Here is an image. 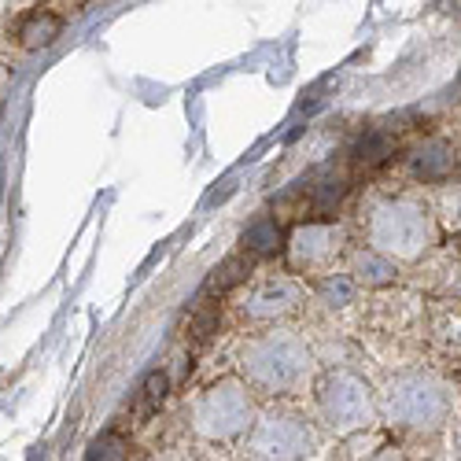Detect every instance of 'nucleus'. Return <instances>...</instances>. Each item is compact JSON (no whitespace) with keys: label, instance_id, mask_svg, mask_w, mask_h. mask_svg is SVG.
Returning a JSON list of instances; mask_svg holds the SVG:
<instances>
[{"label":"nucleus","instance_id":"1","mask_svg":"<svg viewBox=\"0 0 461 461\" xmlns=\"http://www.w3.org/2000/svg\"><path fill=\"white\" fill-rule=\"evenodd\" d=\"M244 373L266 395H295L311 373V355L292 332H277L244 351Z\"/></svg>","mask_w":461,"mask_h":461},{"label":"nucleus","instance_id":"2","mask_svg":"<svg viewBox=\"0 0 461 461\" xmlns=\"http://www.w3.org/2000/svg\"><path fill=\"white\" fill-rule=\"evenodd\" d=\"M369 244L388 258H417L432 244V218L410 200H384L369 211Z\"/></svg>","mask_w":461,"mask_h":461},{"label":"nucleus","instance_id":"3","mask_svg":"<svg viewBox=\"0 0 461 461\" xmlns=\"http://www.w3.org/2000/svg\"><path fill=\"white\" fill-rule=\"evenodd\" d=\"M447 413V392L429 376H399L388 388V417L399 429H432Z\"/></svg>","mask_w":461,"mask_h":461},{"label":"nucleus","instance_id":"4","mask_svg":"<svg viewBox=\"0 0 461 461\" xmlns=\"http://www.w3.org/2000/svg\"><path fill=\"white\" fill-rule=\"evenodd\" d=\"M318 402H321L325 420L332 429H339V432L366 429L369 417H373L369 388L355 373H332V376H325L321 392H318Z\"/></svg>","mask_w":461,"mask_h":461},{"label":"nucleus","instance_id":"5","mask_svg":"<svg viewBox=\"0 0 461 461\" xmlns=\"http://www.w3.org/2000/svg\"><path fill=\"white\" fill-rule=\"evenodd\" d=\"M196 425L211 439H233L251 425V402L248 392L237 384H218L196 406Z\"/></svg>","mask_w":461,"mask_h":461},{"label":"nucleus","instance_id":"6","mask_svg":"<svg viewBox=\"0 0 461 461\" xmlns=\"http://www.w3.org/2000/svg\"><path fill=\"white\" fill-rule=\"evenodd\" d=\"M299 303H303V292H299L295 281H288V277H270V281H258V285L248 292L244 318H251V321H274V318L295 314Z\"/></svg>","mask_w":461,"mask_h":461},{"label":"nucleus","instance_id":"7","mask_svg":"<svg viewBox=\"0 0 461 461\" xmlns=\"http://www.w3.org/2000/svg\"><path fill=\"white\" fill-rule=\"evenodd\" d=\"M343 248V233L336 225H325V221H314V225H303L295 229L292 237V262L299 270H321L329 266Z\"/></svg>","mask_w":461,"mask_h":461},{"label":"nucleus","instance_id":"8","mask_svg":"<svg viewBox=\"0 0 461 461\" xmlns=\"http://www.w3.org/2000/svg\"><path fill=\"white\" fill-rule=\"evenodd\" d=\"M255 450L266 457H299L303 450H311V436L299 429V420L270 417L255 436Z\"/></svg>","mask_w":461,"mask_h":461},{"label":"nucleus","instance_id":"9","mask_svg":"<svg viewBox=\"0 0 461 461\" xmlns=\"http://www.w3.org/2000/svg\"><path fill=\"white\" fill-rule=\"evenodd\" d=\"M454 170H457L454 151L447 144H439V140H429L425 148L413 151V174L420 181H447Z\"/></svg>","mask_w":461,"mask_h":461},{"label":"nucleus","instance_id":"10","mask_svg":"<svg viewBox=\"0 0 461 461\" xmlns=\"http://www.w3.org/2000/svg\"><path fill=\"white\" fill-rule=\"evenodd\" d=\"M351 277L358 285H369V288H380V285H388L395 277V262L388 255H380L376 248H366L351 258Z\"/></svg>","mask_w":461,"mask_h":461},{"label":"nucleus","instance_id":"11","mask_svg":"<svg viewBox=\"0 0 461 461\" xmlns=\"http://www.w3.org/2000/svg\"><path fill=\"white\" fill-rule=\"evenodd\" d=\"M59 30H63V19H59V15H52V12H33V15H26L23 26H19V41H23V49H45V45H52L56 37H59Z\"/></svg>","mask_w":461,"mask_h":461},{"label":"nucleus","instance_id":"12","mask_svg":"<svg viewBox=\"0 0 461 461\" xmlns=\"http://www.w3.org/2000/svg\"><path fill=\"white\" fill-rule=\"evenodd\" d=\"M248 248L258 251V255H274L281 248V233H277V225L274 221H258L248 229Z\"/></svg>","mask_w":461,"mask_h":461},{"label":"nucleus","instance_id":"13","mask_svg":"<svg viewBox=\"0 0 461 461\" xmlns=\"http://www.w3.org/2000/svg\"><path fill=\"white\" fill-rule=\"evenodd\" d=\"M140 395H144V402H140V410H144V413H151L156 406H163V395H167V376H163V373H151Z\"/></svg>","mask_w":461,"mask_h":461},{"label":"nucleus","instance_id":"14","mask_svg":"<svg viewBox=\"0 0 461 461\" xmlns=\"http://www.w3.org/2000/svg\"><path fill=\"white\" fill-rule=\"evenodd\" d=\"M122 450H126V443H122V439H111V436H107V439L93 443V450H89V454H93V457H119Z\"/></svg>","mask_w":461,"mask_h":461}]
</instances>
